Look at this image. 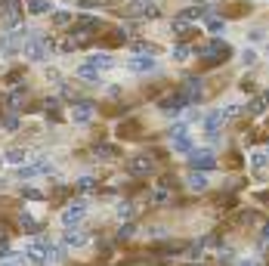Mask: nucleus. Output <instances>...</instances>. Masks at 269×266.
<instances>
[{
  "mask_svg": "<svg viewBox=\"0 0 269 266\" xmlns=\"http://www.w3.org/2000/svg\"><path fill=\"white\" fill-rule=\"evenodd\" d=\"M53 50H56V44H53V37H47V34L28 37L25 47H22V53H25L28 62H47V59L53 56Z\"/></svg>",
  "mask_w": 269,
  "mask_h": 266,
  "instance_id": "1",
  "label": "nucleus"
},
{
  "mask_svg": "<svg viewBox=\"0 0 269 266\" xmlns=\"http://www.w3.org/2000/svg\"><path fill=\"white\" fill-rule=\"evenodd\" d=\"M189 167L207 173V170L217 167V155H214L211 149H192V152H189Z\"/></svg>",
  "mask_w": 269,
  "mask_h": 266,
  "instance_id": "2",
  "label": "nucleus"
},
{
  "mask_svg": "<svg viewBox=\"0 0 269 266\" xmlns=\"http://www.w3.org/2000/svg\"><path fill=\"white\" fill-rule=\"evenodd\" d=\"M87 217V201H71L65 211H62V226H65V229H74V226H78L81 220Z\"/></svg>",
  "mask_w": 269,
  "mask_h": 266,
  "instance_id": "3",
  "label": "nucleus"
},
{
  "mask_svg": "<svg viewBox=\"0 0 269 266\" xmlns=\"http://www.w3.org/2000/svg\"><path fill=\"white\" fill-rule=\"evenodd\" d=\"M180 96L186 99V105H198L201 96H204V84H201V78H186V84L180 87Z\"/></svg>",
  "mask_w": 269,
  "mask_h": 266,
  "instance_id": "4",
  "label": "nucleus"
},
{
  "mask_svg": "<svg viewBox=\"0 0 269 266\" xmlns=\"http://www.w3.org/2000/svg\"><path fill=\"white\" fill-rule=\"evenodd\" d=\"M198 53H201L207 62H220V59H226L232 50H229V44H223V41H211V44H204Z\"/></svg>",
  "mask_w": 269,
  "mask_h": 266,
  "instance_id": "5",
  "label": "nucleus"
},
{
  "mask_svg": "<svg viewBox=\"0 0 269 266\" xmlns=\"http://www.w3.org/2000/svg\"><path fill=\"white\" fill-rule=\"evenodd\" d=\"M127 170H130L133 176H148L152 170H155V161H152L148 155H133L130 164H127Z\"/></svg>",
  "mask_w": 269,
  "mask_h": 266,
  "instance_id": "6",
  "label": "nucleus"
},
{
  "mask_svg": "<svg viewBox=\"0 0 269 266\" xmlns=\"http://www.w3.org/2000/svg\"><path fill=\"white\" fill-rule=\"evenodd\" d=\"M71 121L74 124H90L93 121V102H78L71 108Z\"/></svg>",
  "mask_w": 269,
  "mask_h": 266,
  "instance_id": "7",
  "label": "nucleus"
},
{
  "mask_svg": "<svg viewBox=\"0 0 269 266\" xmlns=\"http://www.w3.org/2000/svg\"><path fill=\"white\" fill-rule=\"evenodd\" d=\"M161 111H164V115H180V111L186 108V99L180 96V90L173 93V96H167V99H161V105H158Z\"/></svg>",
  "mask_w": 269,
  "mask_h": 266,
  "instance_id": "8",
  "label": "nucleus"
},
{
  "mask_svg": "<svg viewBox=\"0 0 269 266\" xmlns=\"http://www.w3.org/2000/svg\"><path fill=\"white\" fill-rule=\"evenodd\" d=\"M152 68H155V56H130L127 59V71L142 74V71H152Z\"/></svg>",
  "mask_w": 269,
  "mask_h": 266,
  "instance_id": "9",
  "label": "nucleus"
},
{
  "mask_svg": "<svg viewBox=\"0 0 269 266\" xmlns=\"http://www.w3.org/2000/svg\"><path fill=\"white\" fill-rule=\"evenodd\" d=\"M7 164H16V167H25L28 161H31V155H28V149H19V145H13V149H7Z\"/></svg>",
  "mask_w": 269,
  "mask_h": 266,
  "instance_id": "10",
  "label": "nucleus"
},
{
  "mask_svg": "<svg viewBox=\"0 0 269 266\" xmlns=\"http://www.w3.org/2000/svg\"><path fill=\"white\" fill-rule=\"evenodd\" d=\"M84 245H87L84 229H78V226H74V229H65V248H84Z\"/></svg>",
  "mask_w": 269,
  "mask_h": 266,
  "instance_id": "11",
  "label": "nucleus"
},
{
  "mask_svg": "<svg viewBox=\"0 0 269 266\" xmlns=\"http://www.w3.org/2000/svg\"><path fill=\"white\" fill-rule=\"evenodd\" d=\"M220 124H223V115H220V108H217V111H211V115L204 118V133H207L211 139H217V130H220Z\"/></svg>",
  "mask_w": 269,
  "mask_h": 266,
  "instance_id": "12",
  "label": "nucleus"
},
{
  "mask_svg": "<svg viewBox=\"0 0 269 266\" xmlns=\"http://www.w3.org/2000/svg\"><path fill=\"white\" fill-rule=\"evenodd\" d=\"M266 164H269V152H263V149L251 152V170H254V173L266 170Z\"/></svg>",
  "mask_w": 269,
  "mask_h": 266,
  "instance_id": "13",
  "label": "nucleus"
},
{
  "mask_svg": "<svg viewBox=\"0 0 269 266\" xmlns=\"http://www.w3.org/2000/svg\"><path fill=\"white\" fill-rule=\"evenodd\" d=\"M90 68H96V71H105V68H111L114 65V56H108V53H96V56H90V62H87Z\"/></svg>",
  "mask_w": 269,
  "mask_h": 266,
  "instance_id": "14",
  "label": "nucleus"
},
{
  "mask_svg": "<svg viewBox=\"0 0 269 266\" xmlns=\"http://www.w3.org/2000/svg\"><path fill=\"white\" fill-rule=\"evenodd\" d=\"M189 189H192V192H204V189H207V173L192 170L189 173Z\"/></svg>",
  "mask_w": 269,
  "mask_h": 266,
  "instance_id": "15",
  "label": "nucleus"
},
{
  "mask_svg": "<svg viewBox=\"0 0 269 266\" xmlns=\"http://www.w3.org/2000/svg\"><path fill=\"white\" fill-rule=\"evenodd\" d=\"M25 10L31 16H44V13H50V0H25Z\"/></svg>",
  "mask_w": 269,
  "mask_h": 266,
  "instance_id": "16",
  "label": "nucleus"
},
{
  "mask_svg": "<svg viewBox=\"0 0 269 266\" xmlns=\"http://www.w3.org/2000/svg\"><path fill=\"white\" fill-rule=\"evenodd\" d=\"M93 28H99V19H96V16H81L78 25H74V31H84V34L93 31Z\"/></svg>",
  "mask_w": 269,
  "mask_h": 266,
  "instance_id": "17",
  "label": "nucleus"
},
{
  "mask_svg": "<svg viewBox=\"0 0 269 266\" xmlns=\"http://www.w3.org/2000/svg\"><path fill=\"white\" fill-rule=\"evenodd\" d=\"M78 78L87 81V84H99V71L90 68V65H81V68H78Z\"/></svg>",
  "mask_w": 269,
  "mask_h": 266,
  "instance_id": "18",
  "label": "nucleus"
},
{
  "mask_svg": "<svg viewBox=\"0 0 269 266\" xmlns=\"http://www.w3.org/2000/svg\"><path fill=\"white\" fill-rule=\"evenodd\" d=\"M170 28H173V34H176V37H186V34H189V31H192V25H189V22H186V19H183V16H176V19H173V25H170Z\"/></svg>",
  "mask_w": 269,
  "mask_h": 266,
  "instance_id": "19",
  "label": "nucleus"
},
{
  "mask_svg": "<svg viewBox=\"0 0 269 266\" xmlns=\"http://www.w3.org/2000/svg\"><path fill=\"white\" fill-rule=\"evenodd\" d=\"M22 102H25V90L19 87V90H13V93H10V99H7V105H10V108L16 111V108H22Z\"/></svg>",
  "mask_w": 269,
  "mask_h": 266,
  "instance_id": "20",
  "label": "nucleus"
},
{
  "mask_svg": "<svg viewBox=\"0 0 269 266\" xmlns=\"http://www.w3.org/2000/svg\"><path fill=\"white\" fill-rule=\"evenodd\" d=\"M152 201H155V204H167V201H170V192H167L164 186H158V189H152Z\"/></svg>",
  "mask_w": 269,
  "mask_h": 266,
  "instance_id": "21",
  "label": "nucleus"
},
{
  "mask_svg": "<svg viewBox=\"0 0 269 266\" xmlns=\"http://www.w3.org/2000/svg\"><path fill=\"white\" fill-rule=\"evenodd\" d=\"M180 16H183L186 22H192V19H204L207 10H204V7H192V10H186V13H180Z\"/></svg>",
  "mask_w": 269,
  "mask_h": 266,
  "instance_id": "22",
  "label": "nucleus"
},
{
  "mask_svg": "<svg viewBox=\"0 0 269 266\" xmlns=\"http://www.w3.org/2000/svg\"><path fill=\"white\" fill-rule=\"evenodd\" d=\"M248 111H251V115H263V111H266V99L263 96H254L251 105H248Z\"/></svg>",
  "mask_w": 269,
  "mask_h": 266,
  "instance_id": "23",
  "label": "nucleus"
},
{
  "mask_svg": "<svg viewBox=\"0 0 269 266\" xmlns=\"http://www.w3.org/2000/svg\"><path fill=\"white\" fill-rule=\"evenodd\" d=\"M19 223H22V229H25L28 235H37V223H34L28 214H22V217H19Z\"/></svg>",
  "mask_w": 269,
  "mask_h": 266,
  "instance_id": "24",
  "label": "nucleus"
},
{
  "mask_svg": "<svg viewBox=\"0 0 269 266\" xmlns=\"http://www.w3.org/2000/svg\"><path fill=\"white\" fill-rule=\"evenodd\" d=\"M207 31H211V34H217V37H220V34H223V31H226V22H223V19H207Z\"/></svg>",
  "mask_w": 269,
  "mask_h": 266,
  "instance_id": "25",
  "label": "nucleus"
},
{
  "mask_svg": "<svg viewBox=\"0 0 269 266\" xmlns=\"http://www.w3.org/2000/svg\"><path fill=\"white\" fill-rule=\"evenodd\" d=\"M189 53H192V50H189V44H176V47H173V59H176V62H186V59H189Z\"/></svg>",
  "mask_w": 269,
  "mask_h": 266,
  "instance_id": "26",
  "label": "nucleus"
},
{
  "mask_svg": "<svg viewBox=\"0 0 269 266\" xmlns=\"http://www.w3.org/2000/svg\"><path fill=\"white\" fill-rule=\"evenodd\" d=\"M173 142V152H192V139L189 136H180V139H170Z\"/></svg>",
  "mask_w": 269,
  "mask_h": 266,
  "instance_id": "27",
  "label": "nucleus"
},
{
  "mask_svg": "<svg viewBox=\"0 0 269 266\" xmlns=\"http://www.w3.org/2000/svg\"><path fill=\"white\" fill-rule=\"evenodd\" d=\"M114 152H118V149H114V145H96V158H114Z\"/></svg>",
  "mask_w": 269,
  "mask_h": 266,
  "instance_id": "28",
  "label": "nucleus"
},
{
  "mask_svg": "<svg viewBox=\"0 0 269 266\" xmlns=\"http://www.w3.org/2000/svg\"><path fill=\"white\" fill-rule=\"evenodd\" d=\"M180 136H189V124H183V121L170 127V139H180Z\"/></svg>",
  "mask_w": 269,
  "mask_h": 266,
  "instance_id": "29",
  "label": "nucleus"
},
{
  "mask_svg": "<svg viewBox=\"0 0 269 266\" xmlns=\"http://www.w3.org/2000/svg\"><path fill=\"white\" fill-rule=\"evenodd\" d=\"M133 214H136V208H133L130 201H124V204H118V217H121V220H130Z\"/></svg>",
  "mask_w": 269,
  "mask_h": 266,
  "instance_id": "30",
  "label": "nucleus"
},
{
  "mask_svg": "<svg viewBox=\"0 0 269 266\" xmlns=\"http://www.w3.org/2000/svg\"><path fill=\"white\" fill-rule=\"evenodd\" d=\"M78 189H81V192H93V189H96V180H93V176H81V180H78Z\"/></svg>",
  "mask_w": 269,
  "mask_h": 266,
  "instance_id": "31",
  "label": "nucleus"
},
{
  "mask_svg": "<svg viewBox=\"0 0 269 266\" xmlns=\"http://www.w3.org/2000/svg\"><path fill=\"white\" fill-rule=\"evenodd\" d=\"M71 22V13H53V25L56 28H62V25H68Z\"/></svg>",
  "mask_w": 269,
  "mask_h": 266,
  "instance_id": "32",
  "label": "nucleus"
},
{
  "mask_svg": "<svg viewBox=\"0 0 269 266\" xmlns=\"http://www.w3.org/2000/svg\"><path fill=\"white\" fill-rule=\"evenodd\" d=\"M133 232H136V226H133V223H124L121 229H118V239H130Z\"/></svg>",
  "mask_w": 269,
  "mask_h": 266,
  "instance_id": "33",
  "label": "nucleus"
},
{
  "mask_svg": "<svg viewBox=\"0 0 269 266\" xmlns=\"http://www.w3.org/2000/svg\"><path fill=\"white\" fill-rule=\"evenodd\" d=\"M238 111H242L238 105H229V108H220V115H223V121H229V118H235Z\"/></svg>",
  "mask_w": 269,
  "mask_h": 266,
  "instance_id": "34",
  "label": "nucleus"
},
{
  "mask_svg": "<svg viewBox=\"0 0 269 266\" xmlns=\"http://www.w3.org/2000/svg\"><path fill=\"white\" fill-rule=\"evenodd\" d=\"M133 50H136V53H148V56H152V53H155V47H152V44H145V41H139V44H133Z\"/></svg>",
  "mask_w": 269,
  "mask_h": 266,
  "instance_id": "35",
  "label": "nucleus"
},
{
  "mask_svg": "<svg viewBox=\"0 0 269 266\" xmlns=\"http://www.w3.org/2000/svg\"><path fill=\"white\" fill-rule=\"evenodd\" d=\"M254 62H257V53L254 50H245L242 53V65H254Z\"/></svg>",
  "mask_w": 269,
  "mask_h": 266,
  "instance_id": "36",
  "label": "nucleus"
},
{
  "mask_svg": "<svg viewBox=\"0 0 269 266\" xmlns=\"http://www.w3.org/2000/svg\"><path fill=\"white\" fill-rule=\"evenodd\" d=\"M4 127H7V130H16V127H19V118H16V115H7V118H4Z\"/></svg>",
  "mask_w": 269,
  "mask_h": 266,
  "instance_id": "37",
  "label": "nucleus"
},
{
  "mask_svg": "<svg viewBox=\"0 0 269 266\" xmlns=\"http://www.w3.org/2000/svg\"><path fill=\"white\" fill-rule=\"evenodd\" d=\"M142 16H148V19H155V16H158V7H152V4H145V7H142Z\"/></svg>",
  "mask_w": 269,
  "mask_h": 266,
  "instance_id": "38",
  "label": "nucleus"
},
{
  "mask_svg": "<svg viewBox=\"0 0 269 266\" xmlns=\"http://www.w3.org/2000/svg\"><path fill=\"white\" fill-rule=\"evenodd\" d=\"M10 257H13V251H10V248H7V245H0V263H7V260H10Z\"/></svg>",
  "mask_w": 269,
  "mask_h": 266,
  "instance_id": "39",
  "label": "nucleus"
},
{
  "mask_svg": "<svg viewBox=\"0 0 269 266\" xmlns=\"http://www.w3.org/2000/svg\"><path fill=\"white\" fill-rule=\"evenodd\" d=\"M217 260H220V263H232L235 257H232V251H220V257H217Z\"/></svg>",
  "mask_w": 269,
  "mask_h": 266,
  "instance_id": "40",
  "label": "nucleus"
},
{
  "mask_svg": "<svg viewBox=\"0 0 269 266\" xmlns=\"http://www.w3.org/2000/svg\"><path fill=\"white\" fill-rule=\"evenodd\" d=\"M71 50H74V44H71V41H62V44H59V53H71Z\"/></svg>",
  "mask_w": 269,
  "mask_h": 266,
  "instance_id": "41",
  "label": "nucleus"
},
{
  "mask_svg": "<svg viewBox=\"0 0 269 266\" xmlns=\"http://www.w3.org/2000/svg\"><path fill=\"white\" fill-rule=\"evenodd\" d=\"M25 195H28V198H34V201H37V198H44L41 192H37V189H25Z\"/></svg>",
  "mask_w": 269,
  "mask_h": 266,
  "instance_id": "42",
  "label": "nucleus"
},
{
  "mask_svg": "<svg viewBox=\"0 0 269 266\" xmlns=\"http://www.w3.org/2000/svg\"><path fill=\"white\" fill-rule=\"evenodd\" d=\"M266 242H269V223L263 226V245H266Z\"/></svg>",
  "mask_w": 269,
  "mask_h": 266,
  "instance_id": "43",
  "label": "nucleus"
},
{
  "mask_svg": "<svg viewBox=\"0 0 269 266\" xmlns=\"http://www.w3.org/2000/svg\"><path fill=\"white\" fill-rule=\"evenodd\" d=\"M238 266H257V260H242Z\"/></svg>",
  "mask_w": 269,
  "mask_h": 266,
  "instance_id": "44",
  "label": "nucleus"
},
{
  "mask_svg": "<svg viewBox=\"0 0 269 266\" xmlns=\"http://www.w3.org/2000/svg\"><path fill=\"white\" fill-rule=\"evenodd\" d=\"M263 99H266V105H269V90H266V93H263Z\"/></svg>",
  "mask_w": 269,
  "mask_h": 266,
  "instance_id": "45",
  "label": "nucleus"
},
{
  "mask_svg": "<svg viewBox=\"0 0 269 266\" xmlns=\"http://www.w3.org/2000/svg\"><path fill=\"white\" fill-rule=\"evenodd\" d=\"M0 266H16V263H0Z\"/></svg>",
  "mask_w": 269,
  "mask_h": 266,
  "instance_id": "46",
  "label": "nucleus"
}]
</instances>
